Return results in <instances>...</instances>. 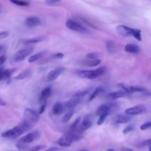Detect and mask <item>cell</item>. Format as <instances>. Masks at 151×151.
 Returning <instances> with one entry per match:
<instances>
[{
    "mask_svg": "<svg viewBox=\"0 0 151 151\" xmlns=\"http://www.w3.org/2000/svg\"><path fill=\"white\" fill-rule=\"evenodd\" d=\"M106 67H100L96 69L95 70H82L78 72V75L80 78L84 79L93 80L102 76L106 72Z\"/></svg>",
    "mask_w": 151,
    "mask_h": 151,
    "instance_id": "1",
    "label": "cell"
},
{
    "mask_svg": "<svg viewBox=\"0 0 151 151\" xmlns=\"http://www.w3.org/2000/svg\"><path fill=\"white\" fill-rule=\"evenodd\" d=\"M27 129L21 123L20 125H18V126L14 127V128H12V129L6 131L5 132L2 133L1 137H2L3 138L15 139L22 136L24 133L27 132Z\"/></svg>",
    "mask_w": 151,
    "mask_h": 151,
    "instance_id": "2",
    "label": "cell"
},
{
    "mask_svg": "<svg viewBox=\"0 0 151 151\" xmlns=\"http://www.w3.org/2000/svg\"><path fill=\"white\" fill-rule=\"evenodd\" d=\"M66 26L67 27V28H69V29L75 31V32H88L86 28L84 27L81 24H80L79 22H76V21H75L74 19H69L66 21Z\"/></svg>",
    "mask_w": 151,
    "mask_h": 151,
    "instance_id": "3",
    "label": "cell"
},
{
    "mask_svg": "<svg viewBox=\"0 0 151 151\" xmlns=\"http://www.w3.org/2000/svg\"><path fill=\"white\" fill-rule=\"evenodd\" d=\"M39 114L32 109H26L24 113V119L27 120L32 123H36L40 119Z\"/></svg>",
    "mask_w": 151,
    "mask_h": 151,
    "instance_id": "4",
    "label": "cell"
},
{
    "mask_svg": "<svg viewBox=\"0 0 151 151\" xmlns=\"http://www.w3.org/2000/svg\"><path fill=\"white\" fill-rule=\"evenodd\" d=\"M33 51V48L32 47H27V48L22 49V50H19L15 54L13 60L16 62H20L24 60Z\"/></svg>",
    "mask_w": 151,
    "mask_h": 151,
    "instance_id": "5",
    "label": "cell"
},
{
    "mask_svg": "<svg viewBox=\"0 0 151 151\" xmlns=\"http://www.w3.org/2000/svg\"><path fill=\"white\" fill-rule=\"evenodd\" d=\"M40 137V133L38 132V131H33V132H31L27 134V135L24 136L23 137L19 139V142H22L26 143V144H28V143L32 142L34 140L37 139L39 138Z\"/></svg>",
    "mask_w": 151,
    "mask_h": 151,
    "instance_id": "6",
    "label": "cell"
},
{
    "mask_svg": "<svg viewBox=\"0 0 151 151\" xmlns=\"http://www.w3.org/2000/svg\"><path fill=\"white\" fill-rule=\"evenodd\" d=\"M63 72H64V68L63 67H58L52 69V70L50 71V72H49L48 75H47V81L51 82V81H55V80L57 79Z\"/></svg>",
    "mask_w": 151,
    "mask_h": 151,
    "instance_id": "7",
    "label": "cell"
},
{
    "mask_svg": "<svg viewBox=\"0 0 151 151\" xmlns=\"http://www.w3.org/2000/svg\"><path fill=\"white\" fill-rule=\"evenodd\" d=\"M145 111V106L139 105V106H136L134 107L129 108V109L125 110V114L131 116H135V115L140 114L143 113Z\"/></svg>",
    "mask_w": 151,
    "mask_h": 151,
    "instance_id": "8",
    "label": "cell"
},
{
    "mask_svg": "<svg viewBox=\"0 0 151 151\" xmlns=\"http://www.w3.org/2000/svg\"><path fill=\"white\" fill-rule=\"evenodd\" d=\"M133 28L129 27L125 25H119L116 27V31L120 35L124 37H128L132 35Z\"/></svg>",
    "mask_w": 151,
    "mask_h": 151,
    "instance_id": "9",
    "label": "cell"
},
{
    "mask_svg": "<svg viewBox=\"0 0 151 151\" xmlns=\"http://www.w3.org/2000/svg\"><path fill=\"white\" fill-rule=\"evenodd\" d=\"M24 24L26 26L29 27H38L41 25V21L37 16H30V17L27 18Z\"/></svg>",
    "mask_w": 151,
    "mask_h": 151,
    "instance_id": "10",
    "label": "cell"
},
{
    "mask_svg": "<svg viewBox=\"0 0 151 151\" xmlns=\"http://www.w3.org/2000/svg\"><path fill=\"white\" fill-rule=\"evenodd\" d=\"M52 94V88L50 86L47 87V88H44L42 91H41V94L39 96V98H38V102H39L41 104L44 103H47V99L51 96Z\"/></svg>",
    "mask_w": 151,
    "mask_h": 151,
    "instance_id": "11",
    "label": "cell"
},
{
    "mask_svg": "<svg viewBox=\"0 0 151 151\" xmlns=\"http://www.w3.org/2000/svg\"><path fill=\"white\" fill-rule=\"evenodd\" d=\"M134 92H140L144 94L145 95L150 96L151 92L142 86H129V94H132Z\"/></svg>",
    "mask_w": 151,
    "mask_h": 151,
    "instance_id": "12",
    "label": "cell"
},
{
    "mask_svg": "<svg viewBox=\"0 0 151 151\" xmlns=\"http://www.w3.org/2000/svg\"><path fill=\"white\" fill-rule=\"evenodd\" d=\"M65 111H66L65 104L63 103H60V102H58V103H55L52 107V113L55 115L61 114Z\"/></svg>",
    "mask_w": 151,
    "mask_h": 151,
    "instance_id": "13",
    "label": "cell"
},
{
    "mask_svg": "<svg viewBox=\"0 0 151 151\" xmlns=\"http://www.w3.org/2000/svg\"><path fill=\"white\" fill-rule=\"evenodd\" d=\"M128 93L125 91L124 90H119V91H113V92L109 93L107 95V98L109 100H116V99L124 97L127 95Z\"/></svg>",
    "mask_w": 151,
    "mask_h": 151,
    "instance_id": "14",
    "label": "cell"
},
{
    "mask_svg": "<svg viewBox=\"0 0 151 151\" xmlns=\"http://www.w3.org/2000/svg\"><path fill=\"white\" fill-rule=\"evenodd\" d=\"M92 125V122H91V119L90 117H88V116H86L85 118H83V119L82 120V122H81V124L79 125V131H85L86 130H88V128H90Z\"/></svg>",
    "mask_w": 151,
    "mask_h": 151,
    "instance_id": "15",
    "label": "cell"
},
{
    "mask_svg": "<svg viewBox=\"0 0 151 151\" xmlns=\"http://www.w3.org/2000/svg\"><path fill=\"white\" fill-rule=\"evenodd\" d=\"M132 117L131 115L128 114H119L115 117V122L118 124H124L127 123V122H130L131 120Z\"/></svg>",
    "mask_w": 151,
    "mask_h": 151,
    "instance_id": "16",
    "label": "cell"
},
{
    "mask_svg": "<svg viewBox=\"0 0 151 151\" xmlns=\"http://www.w3.org/2000/svg\"><path fill=\"white\" fill-rule=\"evenodd\" d=\"M72 141L66 135L61 137L59 139L58 141V144L60 147H70V146L72 145Z\"/></svg>",
    "mask_w": 151,
    "mask_h": 151,
    "instance_id": "17",
    "label": "cell"
},
{
    "mask_svg": "<svg viewBox=\"0 0 151 151\" xmlns=\"http://www.w3.org/2000/svg\"><path fill=\"white\" fill-rule=\"evenodd\" d=\"M125 51L128 53L137 54L140 51V48L138 45L134 44H128L125 47Z\"/></svg>",
    "mask_w": 151,
    "mask_h": 151,
    "instance_id": "18",
    "label": "cell"
},
{
    "mask_svg": "<svg viewBox=\"0 0 151 151\" xmlns=\"http://www.w3.org/2000/svg\"><path fill=\"white\" fill-rule=\"evenodd\" d=\"M80 103V98H76L74 97L73 99H71L69 101L64 103L65 106H66V111L69 110V109H74Z\"/></svg>",
    "mask_w": 151,
    "mask_h": 151,
    "instance_id": "19",
    "label": "cell"
},
{
    "mask_svg": "<svg viewBox=\"0 0 151 151\" xmlns=\"http://www.w3.org/2000/svg\"><path fill=\"white\" fill-rule=\"evenodd\" d=\"M72 142L78 141V140L81 139L82 138V136L80 134V133L78 131H76V129L75 130H71V131H69L67 134H66Z\"/></svg>",
    "mask_w": 151,
    "mask_h": 151,
    "instance_id": "20",
    "label": "cell"
},
{
    "mask_svg": "<svg viewBox=\"0 0 151 151\" xmlns=\"http://www.w3.org/2000/svg\"><path fill=\"white\" fill-rule=\"evenodd\" d=\"M106 112H109V114H110V106L109 105H102V106H100L97 109V111H96V114L100 116V115L106 113Z\"/></svg>",
    "mask_w": 151,
    "mask_h": 151,
    "instance_id": "21",
    "label": "cell"
},
{
    "mask_svg": "<svg viewBox=\"0 0 151 151\" xmlns=\"http://www.w3.org/2000/svg\"><path fill=\"white\" fill-rule=\"evenodd\" d=\"M106 47L107 49L108 52L109 53H111V54H114V53L116 52V44L114 41H107L106 43Z\"/></svg>",
    "mask_w": 151,
    "mask_h": 151,
    "instance_id": "22",
    "label": "cell"
},
{
    "mask_svg": "<svg viewBox=\"0 0 151 151\" xmlns=\"http://www.w3.org/2000/svg\"><path fill=\"white\" fill-rule=\"evenodd\" d=\"M74 114H75V110L74 109H69V110H68L66 111V113L64 114V116H63V118H62V122L63 123H66V122H69L71 119V118L72 117V116L74 115Z\"/></svg>",
    "mask_w": 151,
    "mask_h": 151,
    "instance_id": "23",
    "label": "cell"
},
{
    "mask_svg": "<svg viewBox=\"0 0 151 151\" xmlns=\"http://www.w3.org/2000/svg\"><path fill=\"white\" fill-rule=\"evenodd\" d=\"M30 74H31L30 70H29V69H26V70H24L23 72L19 73L17 76L15 77V79L17 80V81H22V80H24L26 78H27L29 75H30Z\"/></svg>",
    "mask_w": 151,
    "mask_h": 151,
    "instance_id": "24",
    "label": "cell"
},
{
    "mask_svg": "<svg viewBox=\"0 0 151 151\" xmlns=\"http://www.w3.org/2000/svg\"><path fill=\"white\" fill-rule=\"evenodd\" d=\"M90 89H81L79 91H77L73 94V97H76V98H82V97H85L86 95L88 94Z\"/></svg>",
    "mask_w": 151,
    "mask_h": 151,
    "instance_id": "25",
    "label": "cell"
},
{
    "mask_svg": "<svg viewBox=\"0 0 151 151\" xmlns=\"http://www.w3.org/2000/svg\"><path fill=\"white\" fill-rule=\"evenodd\" d=\"M103 91V88L102 86H99L97 87V88H96L95 90L91 93V96H90L89 97V100H89V101H92V100H94V99H95L96 97H97V96H98Z\"/></svg>",
    "mask_w": 151,
    "mask_h": 151,
    "instance_id": "26",
    "label": "cell"
},
{
    "mask_svg": "<svg viewBox=\"0 0 151 151\" xmlns=\"http://www.w3.org/2000/svg\"><path fill=\"white\" fill-rule=\"evenodd\" d=\"M44 52H41L36 53V54L30 56V57L29 58L28 62H29V63H33V62H35L36 60H39L40 58H41L44 56Z\"/></svg>",
    "mask_w": 151,
    "mask_h": 151,
    "instance_id": "27",
    "label": "cell"
},
{
    "mask_svg": "<svg viewBox=\"0 0 151 151\" xmlns=\"http://www.w3.org/2000/svg\"><path fill=\"white\" fill-rule=\"evenodd\" d=\"M43 41L42 37H37V38H32L30 39H27L24 41V44L26 45H31V44H37Z\"/></svg>",
    "mask_w": 151,
    "mask_h": 151,
    "instance_id": "28",
    "label": "cell"
},
{
    "mask_svg": "<svg viewBox=\"0 0 151 151\" xmlns=\"http://www.w3.org/2000/svg\"><path fill=\"white\" fill-rule=\"evenodd\" d=\"M10 1L13 3V4H16V5L22 6V7L29 5V3L28 1H24V0H10Z\"/></svg>",
    "mask_w": 151,
    "mask_h": 151,
    "instance_id": "29",
    "label": "cell"
},
{
    "mask_svg": "<svg viewBox=\"0 0 151 151\" xmlns=\"http://www.w3.org/2000/svg\"><path fill=\"white\" fill-rule=\"evenodd\" d=\"M132 36L134 37V38H135L136 39L138 40V41H142V32L139 29H134V28H133Z\"/></svg>",
    "mask_w": 151,
    "mask_h": 151,
    "instance_id": "30",
    "label": "cell"
},
{
    "mask_svg": "<svg viewBox=\"0 0 151 151\" xmlns=\"http://www.w3.org/2000/svg\"><path fill=\"white\" fill-rule=\"evenodd\" d=\"M100 63H101V60L100 59H95V60H91L90 61L87 62L86 65L89 67H94V66H98Z\"/></svg>",
    "mask_w": 151,
    "mask_h": 151,
    "instance_id": "31",
    "label": "cell"
},
{
    "mask_svg": "<svg viewBox=\"0 0 151 151\" xmlns=\"http://www.w3.org/2000/svg\"><path fill=\"white\" fill-rule=\"evenodd\" d=\"M109 115V112H106V113L103 114L100 116V118H99L98 121H97V125H101L103 122H105V120L106 119L107 116Z\"/></svg>",
    "mask_w": 151,
    "mask_h": 151,
    "instance_id": "32",
    "label": "cell"
},
{
    "mask_svg": "<svg viewBox=\"0 0 151 151\" xmlns=\"http://www.w3.org/2000/svg\"><path fill=\"white\" fill-rule=\"evenodd\" d=\"M13 72H14L13 69H5L3 73V80L9 79L11 77V75Z\"/></svg>",
    "mask_w": 151,
    "mask_h": 151,
    "instance_id": "33",
    "label": "cell"
},
{
    "mask_svg": "<svg viewBox=\"0 0 151 151\" xmlns=\"http://www.w3.org/2000/svg\"><path fill=\"white\" fill-rule=\"evenodd\" d=\"M100 57V53L97 52H94L88 53L86 55L87 58L90 59V60H95Z\"/></svg>",
    "mask_w": 151,
    "mask_h": 151,
    "instance_id": "34",
    "label": "cell"
},
{
    "mask_svg": "<svg viewBox=\"0 0 151 151\" xmlns=\"http://www.w3.org/2000/svg\"><path fill=\"white\" fill-rule=\"evenodd\" d=\"M81 117L77 118V119L74 121L73 123H72V126H71V130L77 129V128H78V126L80 125V124H81Z\"/></svg>",
    "mask_w": 151,
    "mask_h": 151,
    "instance_id": "35",
    "label": "cell"
},
{
    "mask_svg": "<svg viewBox=\"0 0 151 151\" xmlns=\"http://www.w3.org/2000/svg\"><path fill=\"white\" fill-rule=\"evenodd\" d=\"M46 146L44 145H36L35 147H32V148H30L29 151H41L44 149H45Z\"/></svg>",
    "mask_w": 151,
    "mask_h": 151,
    "instance_id": "36",
    "label": "cell"
},
{
    "mask_svg": "<svg viewBox=\"0 0 151 151\" xmlns=\"http://www.w3.org/2000/svg\"><path fill=\"white\" fill-rule=\"evenodd\" d=\"M16 147H17L19 150H25L26 148H27V145L26 143L22 142H19L16 145Z\"/></svg>",
    "mask_w": 151,
    "mask_h": 151,
    "instance_id": "37",
    "label": "cell"
},
{
    "mask_svg": "<svg viewBox=\"0 0 151 151\" xmlns=\"http://www.w3.org/2000/svg\"><path fill=\"white\" fill-rule=\"evenodd\" d=\"M150 128H151V121L150 122H145V123L142 124V125L140 126V129H141L142 131H145V130L150 129Z\"/></svg>",
    "mask_w": 151,
    "mask_h": 151,
    "instance_id": "38",
    "label": "cell"
},
{
    "mask_svg": "<svg viewBox=\"0 0 151 151\" xmlns=\"http://www.w3.org/2000/svg\"><path fill=\"white\" fill-rule=\"evenodd\" d=\"M134 129V125H128V126H127L126 128H125V129L123 130L122 133H123L124 134H128V133L131 132V131H132Z\"/></svg>",
    "mask_w": 151,
    "mask_h": 151,
    "instance_id": "39",
    "label": "cell"
},
{
    "mask_svg": "<svg viewBox=\"0 0 151 151\" xmlns=\"http://www.w3.org/2000/svg\"><path fill=\"white\" fill-rule=\"evenodd\" d=\"M140 145L142 147H145V146H151V139H149L145 140L142 142L140 144Z\"/></svg>",
    "mask_w": 151,
    "mask_h": 151,
    "instance_id": "40",
    "label": "cell"
},
{
    "mask_svg": "<svg viewBox=\"0 0 151 151\" xmlns=\"http://www.w3.org/2000/svg\"><path fill=\"white\" fill-rule=\"evenodd\" d=\"M46 107H47V103H42V104L41 105V107H40V109H39L38 114H42L44 112V111H45Z\"/></svg>",
    "mask_w": 151,
    "mask_h": 151,
    "instance_id": "41",
    "label": "cell"
},
{
    "mask_svg": "<svg viewBox=\"0 0 151 151\" xmlns=\"http://www.w3.org/2000/svg\"><path fill=\"white\" fill-rule=\"evenodd\" d=\"M8 35H9V32H7V31H3V32H0V39L7 38Z\"/></svg>",
    "mask_w": 151,
    "mask_h": 151,
    "instance_id": "42",
    "label": "cell"
},
{
    "mask_svg": "<svg viewBox=\"0 0 151 151\" xmlns=\"http://www.w3.org/2000/svg\"><path fill=\"white\" fill-rule=\"evenodd\" d=\"M62 0H45V2L48 4H54L56 3H59Z\"/></svg>",
    "mask_w": 151,
    "mask_h": 151,
    "instance_id": "43",
    "label": "cell"
},
{
    "mask_svg": "<svg viewBox=\"0 0 151 151\" xmlns=\"http://www.w3.org/2000/svg\"><path fill=\"white\" fill-rule=\"evenodd\" d=\"M63 58V54L62 53H56V54L53 55L52 58L54 59H62Z\"/></svg>",
    "mask_w": 151,
    "mask_h": 151,
    "instance_id": "44",
    "label": "cell"
},
{
    "mask_svg": "<svg viewBox=\"0 0 151 151\" xmlns=\"http://www.w3.org/2000/svg\"><path fill=\"white\" fill-rule=\"evenodd\" d=\"M6 60H7V57L5 55H1L0 56V66L2 65L3 63H5Z\"/></svg>",
    "mask_w": 151,
    "mask_h": 151,
    "instance_id": "45",
    "label": "cell"
},
{
    "mask_svg": "<svg viewBox=\"0 0 151 151\" xmlns=\"http://www.w3.org/2000/svg\"><path fill=\"white\" fill-rule=\"evenodd\" d=\"M58 150H59V149L58 148V147H50L49 149H47V150L45 151H58Z\"/></svg>",
    "mask_w": 151,
    "mask_h": 151,
    "instance_id": "46",
    "label": "cell"
},
{
    "mask_svg": "<svg viewBox=\"0 0 151 151\" xmlns=\"http://www.w3.org/2000/svg\"><path fill=\"white\" fill-rule=\"evenodd\" d=\"M4 69H3L2 68H0V81L3 80V73H4Z\"/></svg>",
    "mask_w": 151,
    "mask_h": 151,
    "instance_id": "47",
    "label": "cell"
},
{
    "mask_svg": "<svg viewBox=\"0 0 151 151\" xmlns=\"http://www.w3.org/2000/svg\"><path fill=\"white\" fill-rule=\"evenodd\" d=\"M0 106H6V103L1 98H0Z\"/></svg>",
    "mask_w": 151,
    "mask_h": 151,
    "instance_id": "48",
    "label": "cell"
},
{
    "mask_svg": "<svg viewBox=\"0 0 151 151\" xmlns=\"http://www.w3.org/2000/svg\"><path fill=\"white\" fill-rule=\"evenodd\" d=\"M4 51H5V47L2 45H0V53H2Z\"/></svg>",
    "mask_w": 151,
    "mask_h": 151,
    "instance_id": "49",
    "label": "cell"
},
{
    "mask_svg": "<svg viewBox=\"0 0 151 151\" xmlns=\"http://www.w3.org/2000/svg\"><path fill=\"white\" fill-rule=\"evenodd\" d=\"M107 151H114V150L113 149H109Z\"/></svg>",
    "mask_w": 151,
    "mask_h": 151,
    "instance_id": "50",
    "label": "cell"
},
{
    "mask_svg": "<svg viewBox=\"0 0 151 151\" xmlns=\"http://www.w3.org/2000/svg\"><path fill=\"white\" fill-rule=\"evenodd\" d=\"M79 151H88V150H79Z\"/></svg>",
    "mask_w": 151,
    "mask_h": 151,
    "instance_id": "51",
    "label": "cell"
},
{
    "mask_svg": "<svg viewBox=\"0 0 151 151\" xmlns=\"http://www.w3.org/2000/svg\"><path fill=\"white\" fill-rule=\"evenodd\" d=\"M149 151H151V146H150V148H149Z\"/></svg>",
    "mask_w": 151,
    "mask_h": 151,
    "instance_id": "52",
    "label": "cell"
},
{
    "mask_svg": "<svg viewBox=\"0 0 151 151\" xmlns=\"http://www.w3.org/2000/svg\"><path fill=\"white\" fill-rule=\"evenodd\" d=\"M0 11H1V9H0Z\"/></svg>",
    "mask_w": 151,
    "mask_h": 151,
    "instance_id": "53",
    "label": "cell"
}]
</instances>
